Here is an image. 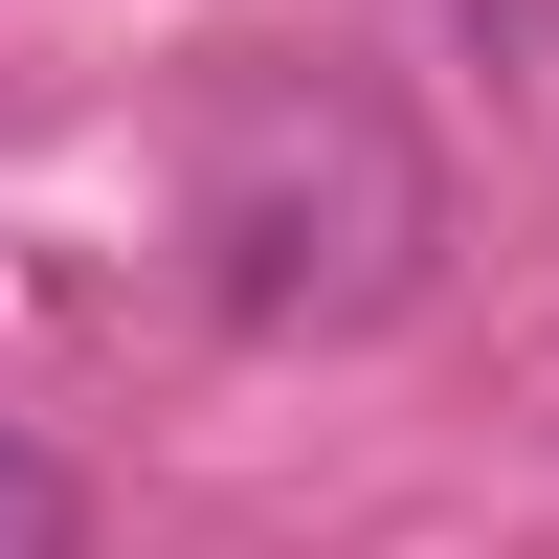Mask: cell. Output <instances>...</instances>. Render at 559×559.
<instances>
[{"instance_id":"7a4b0ae2","label":"cell","mask_w":559,"mask_h":559,"mask_svg":"<svg viewBox=\"0 0 559 559\" xmlns=\"http://www.w3.org/2000/svg\"><path fill=\"white\" fill-rule=\"evenodd\" d=\"M0 559H90V492H68L45 426H0Z\"/></svg>"},{"instance_id":"3957f363","label":"cell","mask_w":559,"mask_h":559,"mask_svg":"<svg viewBox=\"0 0 559 559\" xmlns=\"http://www.w3.org/2000/svg\"><path fill=\"white\" fill-rule=\"evenodd\" d=\"M471 45H515V68H559V0H448Z\"/></svg>"},{"instance_id":"6da1fadb","label":"cell","mask_w":559,"mask_h":559,"mask_svg":"<svg viewBox=\"0 0 559 559\" xmlns=\"http://www.w3.org/2000/svg\"><path fill=\"white\" fill-rule=\"evenodd\" d=\"M179 269L247 336H381L448 269V157L381 68H247L179 157Z\"/></svg>"}]
</instances>
